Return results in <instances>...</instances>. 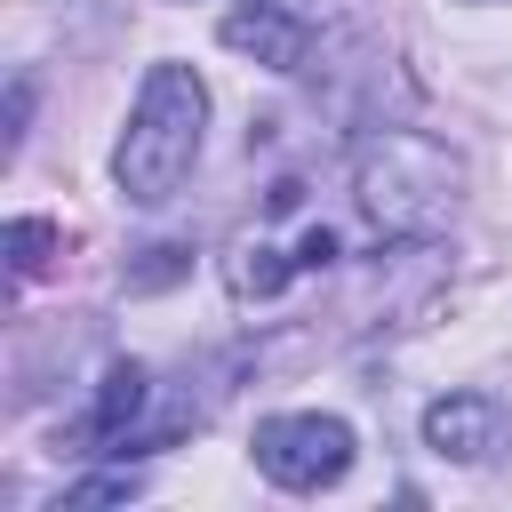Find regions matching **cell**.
<instances>
[{
    "instance_id": "obj_1",
    "label": "cell",
    "mask_w": 512,
    "mask_h": 512,
    "mask_svg": "<svg viewBox=\"0 0 512 512\" xmlns=\"http://www.w3.org/2000/svg\"><path fill=\"white\" fill-rule=\"evenodd\" d=\"M200 144H208V80L168 56V64L144 72V88H136V104H128V128H120V144H112V184H120V200H136V208L176 200V184L192 176Z\"/></svg>"
},
{
    "instance_id": "obj_2",
    "label": "cell",
    "mask_w": 512,
    "mask_h": 512,
    "mask_svg": "<svg viewBox=\"0 0 512 512\" xmlns=\"http://www.w3.org/2000/svg\"><path fill=\"white\" fill-rule=\"evenodd\" d=\"M352 200L384 240H432L464 200V160L424 128H376L352 160Z\"/></svg>"
},
{
    "instance_id": "obj_3",
    "label": "cell",
    "mask_w": 512,
    "mask_h": 512,
    "mask_svg": "<svg viewBox=\"0 0 512 512\" xmlns=\"http://www.w3.org/2000/svg\"><path fill=\"white\" fill-rule=\"evenodd\" d=\"M248 456H256V472H264L272 488H288V496H320V488H336V480L352 472L360 440H352L344 416L288 408V416H264V424H256Z\"/></svg>"
},
{
    "instance_id": "obj_4",
    "label": "cell",
    "mask_w": 512,
    "mask_h": 512,
    "mask_svg": "<svg viewBox=\"0 0 512 512\" xmlns=\"http://www.w3.org/2000/svg\"><path fill=\"white\" fill-rule=\"evenodd\" d=\"M504 432H512V416L496 392H440L424 408V448L440 464H488L504 448Z\"/></svg>"
},
{
    "instance_id": "obj_5",
    "label": "cell",
    "mask_w": 512,
    "mask_h": 512,
    "mask_svg": "<svg viewBox=\"0 0 512 512\" xmlns=\"http://www.w3.org/2000/svg\"><path fill=\"white\" fill-rule=\"evenodd\" d=\"M224 48L248 56V64H264V72H296L312 56V16L288 8V0H240L224 16Z\"/></svg>"
},
{
    "instance_id": "obj_6",
    "label": "cell",
    "mask_w": 512,
    "mask_h": 512,
    "mask_svg": "<svg viewBox=\"0 0 512 512\" xmlns=\"http://www.w3.org/2000/svg\"><path fill=\"white\" fill-rule=\"evenodd\" d=\"M144 400H152V376H144L136 360H112L104 384H96V400H88V440H96V448H120L128 424L144 416Z\"/></svg>"
},
{
    "instance_id": "obj_7",
    "label": "cell",
    "mask_w": 512,
    "mask_h": 512,
    "mask_svg": "<svg viewBox=\"0 0 512 512\" xmlns=\"http://www.w3.org/2000/svg\"><path fill=\"white\" fill-rule=\"evenodd\" d=\"M288 272H304L296 256H280L272 240H240L232 256H224V280H232V296L248 304V296H280L288 288Z\"/></svg>"
},
{
    "instance_id": "obj_8",
    "label": "cell",
    "mask_w": 512,
    "mask_h": 512,
    "mask_svg": "<svg viewBox=\"0 0 512 512\" xmlns=\"http://www.w3.org/2000/svg\"><path fill=\"white\" fill-rule=\"evenodd\" d=\"M0 256H8V272H16V280H40V272H48V256H56V224H48V216H8Z\"/></svg>"
},
{
    "instance_id": "obj_9",
    "label": "cell",
    "mask_w": 512,
    "mask_h": 512,
    "mask_svg": "<svg viewBox=\"0 0 512 512\" xmlns=\"http://www.w3.org/2000/svg\"><path fill=\"white\" fill-rule=\"evenodd\" d=\"M144 480L136 472H96V480H72L64 496H56V512H88V504H128Z\"/></svg>"
},
{
    "instance_id": "obj_10",
    "label": "cell",
    "mask_w": 512,
    "mask_h": 512,
    "mask_svg": "<svg viewBox=\"0 0 512 512\" xmlns=\"http://www.w3.org/2000/svg\"><path fill=\"white\" fill-rule=\"evenodd\" d=\"M296 264H304V272H328V264H336V232H328V224H312V232L296 240Z\"/></svg>"
},
{
    "instance_id": "obj_11",
    "label": "cell",
    "mask_w": 512,
    "mask_h": 512,
    "mask_svg": "<svg viewBox=\"0 0 512 512\" xmlns=\"http://www.w3.org/2000/svg\"><path fill=\"white\" fill-rule=\"evenodd\" d=\"M176 272H184V248H152V264L128 272V288H160V280H176Z\"/></svg>"
},
{
    "instance_id": "obj_12",
    "label": "cell",
    "mask_w": 512,
    "mask_h": 512,
    "mask_svg": "<svg viewBox=\"0 0 512 512\" xmlns=\"http://www.w3.org/2000/svg\"><path fill=\"white\" fill-rule=\"evenodd\" d=\"M24 112H32V80H16V88H8V144L24 136Z\"/></svg>"
}]
</instances>
